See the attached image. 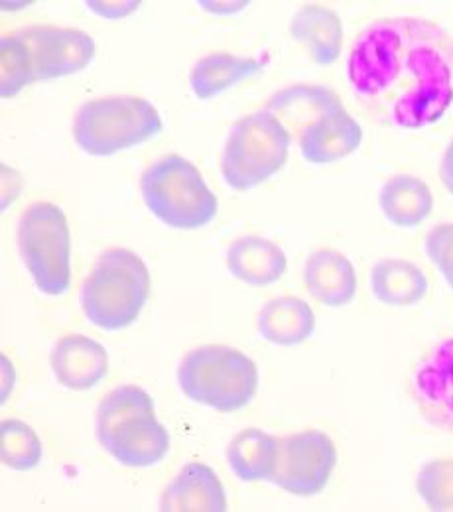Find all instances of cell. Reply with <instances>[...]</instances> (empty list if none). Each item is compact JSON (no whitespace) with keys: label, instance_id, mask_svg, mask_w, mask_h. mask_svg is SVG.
Returning a JSON list of instances; mask_svg holds the SVG:
<instances>
[{"label":"cell","instance_id":"7","mask_svg":"<svg viewBox=\"0 0 453 512\" xmlns=\"http://www.w3.org/2000/svg\"><path fill=\"white\" fill-rule=\"evenodd\" d=\"M292 132L270 111L260 109L245 115L231 128L221 174L229 188L249 192L278 174L290 156Z\"/></svg>","mask_w":453,"mask_h":512},{"label":"cell","instance_id":"18","mask_svg":"<svg viewBox=\"0 0 453 512\" xmlns=\"http://www.w3.org/2000/svg\"><path fill=\"white\" fill-rule=\"evenodd\" d=\"M260 337L278 347H296L306 343L316 331L312 306L296 296L272 298L259 312Z\"/></svg>","mask_w":453,"mask_h":512},{"label":"cell","instance_id":"13","mask_svg":"<svg viewBox=\"0 0 453 512\" xmlns=\"http://www.w3.org/2000/svg\"><path fill=\"white\" fill-rule=\"evenodd\" d=\"M52 371L58 383L69 390H91L109 375L107 349L81 333H69L52 349Z\"/></svg>","mask_w":453,"mask_h":512},{"label":"cell","instance_id":"29","mask_svg":"<svg viewBox=\"0 0 453 512\" xmlns=\"http://www.w3.org/2000/svg\"><path fill=\"white\" fill-rule=\"evenodd\" d=\"M247 4L251 2H235V0H229V2H199V6L211 14H235L243 8H247Z\"/></svg>","mask_w":453,"mask_h":512},{"label":"cell","instance_id":"26","mask_svg":"<svg viewBox=\"0 0 453 512\" xmlns=\"http://www.w3.org/2000/svg\"><path fill=\"white\" fill-rule=\"evenodd\" d=\"M416 491L430 511H453V457L424 465L416 479Z\"/></svg>","mask_w":453,"mask_h":512},{"label":"cell","instance_id":"5","mask_svg":"<svg viewBox=\"0 0 453 512\" xmlns=\"http://www.w3.org/2000/svg\"><path fill=\"white\" fill-rule=\"evenodd\" d=\"M140 193L148 211L178 231L201 229L219 211V201L201 172L180 154H164L152 162L140 178Z\"/></svg>","mask_w":453,"mask_h":512},{"label":"cell","instance_id":"11","mask_svg":"<svg viewBox=\"0 0 453 512\" xmlns=\"http://www.w3.org/2000/svg\"><path fill=\"white\" fill-rule=\"evenodd\" d=\"M24 38L36 81H52L83 71L95 58L93 38L79 28L30 26L18 30Z\"/></svg>","mask_w":453,"mask_h":512},{"label":"cell","instance_id":"20","mask_svg":"<svg viewBox=\"0 0 453 512\" xmlns=\"http://www.w3.org/2000/svg\"><path fill=\"white\" fill-rule=\"evenodd\" d=\"M341 105L343 101L333 89L324 85L300 83L274 93L264 105V109L274 113L290 132L296 130L298 136L318 117Z\"/></svg>","mask_w":453,"mask_h":512},{"label":"cell","instance_id":"10","mask_svg":"<svg viewBox=\"0 0 453 512\" xmlns=\"http://www.w3.org/2000/svg\"><path fill=\"white\" fill-rule=\"evenodd\" d=\"M408 390L428 424L453 434V335L434 343L416 361Z\"/></svg>","mask_w":453,"mask_h":512},{"label":"cell","instance_id":"23","mask_svg":"<svg viewBox=\"0 0 453 512\" xmlns=\"http://www.w3.org/2000/svg\"><path fill=\"white\" fill-rule=\"evenodd\" d=\"M262 67V60L241 58L227 52H213L195 62L190 73V87L197 99L209 101L257 75Z\"/></svg>","mask_w":453,"mask_h":512},{"label":"cell","instance_id":"6","mask_svg":"<svg viewBox=\"0 0 453 512\" xmlns=\"http://www.w3.org/2000/svg\"><path fill=\"white\" fill-rule=\"evenodd\" d=\"M164 128L158 109L136 95L83 103L73 119V140L89 156L105 158L140 146Z\"/></svg>","mask_w":453,"mask_h":512},{"label":"cell","instance_id":"12","mask_svg":"<svg viewBox=\"0 0 453 512\" xmlns=\"http://www.w3.org/2000/svg\"><path fill=\"white\" fill-rule=\"evenodd\" d=\"M361 144L363 128L343 105L327 111L298 134L300 152L314 166L335 164L357 152Z\"/></svg>","mask_w":453,"mask_h":512},{"label":"cell","instance_id":"14","mask_svg":"<svg viewBox=\"0 0 453 512\" xmlns=\"http://www.w3.org/2000/svg\"><path fill=\"white\" fill-rule=\"evenodd\" d=\"M308 294L325 308H345L357 294V272L353 262L335 251L318 249L308 256L304 266Z\"/></svg>","mask_w":453,"mask_h":512},{"label":"cell","instance_id":"22","mask_svg":"<svg viewBox=\"0 0 453 512\" xmlns=\"http://www.w3.org/2000/svg\"><path fill=\"white\" fill-rule=\"evenodd\" d=\"M280 457V438L260 430L245 428L229 444L227 461L235 477L245 483L272 481Z\"/></svg>","mask_w":453,"mask_h":512},{"label":"cell","instance_id":"16","mask_svg":"<svg viewBox=\"0 0 453 512\" xmlns=\"http://www.w3.org/2000/svg\"><path fill=\"white\" fill-rule=\"evenodd\" d=\"M229 272L255 288L276 284L288 270V258L274 241L259 235L239 237L227 251Z\"/></svg>","mask_w":453,"mask_h":512},{"label":"cell","instance_id":"3","mask_svg":"<svg viewBox=\"0 0 453 512\" xmlns=\"http://www.w3.org/2000/svg\"><path fill=\"white\" fill-rule=\"evenodd\" d=\"M150 270L130 249H109L97 258L81 292V308L103 331L127 329L150 296Z\"/></svg>","mask_w":453,"mask_h":512},{"label":"cell","instance_id":"4","mask_svg":"<svg viewBox=\"0 0 453 512\" xmlns=\"http://www.w3.org/2000/svg\"><path fill=\"white\" fill-rule=\"evenodd\" d=\"M178 383L195 404L231 414L255 400L259 369L251 357L235 347L199 345L182 359Z\"/></svg>","mask_w":453,"mask_h":512},{"label":"cell","instance_id":"21","mask_svg":"<svg viewBox=\"0 0 453 512\" xmlns=\"http://www.w3.org/2000/svg\"><path fill=\"white\" fill-rule=\"evenodd\" d=\"M381 211L398 229L420 227L434 209L430 186L412 174H396L383 186L379 195Z\"/></svg>","mask_w":453,"mask_h":512},{"label":"cell","instance_id":"30","mask_svg":"<svg viewBox=\"0 0 453 512\" xmlns=\"http://www.w3.org/2000/svg\"><path fill=\"white\" fill-rule=\"evenodd\" d=\"M14 384H16V369L12 361L2 353V404L8 400Z\"/></svg>","mask_w":453,"mask_h":512},{"label":"cell","instance_id":"2","mask_svg":"<svg viewBox=\"0 0 453 512\" xmlns=\"http://www.w3.org/2000/svg\"><path fill=\"white\" fill-rule=\"evenodd\" d=\"M97 438L111 457L132 469L152 467L170 451V434L156 418L152 396L136 384L117 386L101 400Z\"/></svg>","mask_w":453,"mask_h":512},{"label":"cell","instance_id":"31","mask_svg":"<svg viewBox=\"0 0 453 512\" xmlns=\"http://www.w3.org/2000/svg\"><path fill=\"white\" fill-rule=\"evenodd\" d=\"M440 176H442V182L446 186V190L453 195V138L452 142L448 144L446 148V154L442 158V166H440Z\"/></svg>","mask_w":453,"mask_h":512},{"label":"cell","instance_id":"19","mask_svg":"<svg viewBox=\"0 0 453 512\" xmlns=\"http://www.w3.org/2000/svg\"><path fill=\"white\" fill-rule=\"evenodd\" d=\"M428 290V276L410 260L381 258L371 268V292L389 308L416 306L428 296Z\"/></svg>","mask_w":453,"mask_h":512},{"label":"cell","instance_id":"8","mask_svg":"<svg viewBox=\"0 0 453 512\" xmlns=\"http://www.w3.org/2000/svg\"><path fill=\"white\" fill-rule=\"evenodd\" d=\"M18 249L36 288L62 296L71 282V235L64 209L52 201L32 203L20 217Z\"/></svg>","mask_w":453,"mask_h":512},{"label":"cell","instance_id":"28","mask_svg":"<svg viewBox=\"0 0 453 512\" xmlns=\"http://www.w3.org/2000/svg\"><path fill=\"white\" fill-rule=\"evenodd\" d=\"M140 6L138 0H119V2H99V0H91L87 2V8L91 12H95L97 16L105 18V20H119V18H125L132 14L136 8Z\"/></svg>","mask_w":453,"mask_h":512},{"label":"cell","instance_id":"15","mask_svg":"<svg viewBox=\"0 0 453 512\" xmlns=\"http://www.w3.org/2000/svg\"><path fill=\"white\" fill-rule=\"evenodd\" d=\"M166 512L227 511V495L217 473L205 463H188L162 497Z\"/></svg>","mask_w":453,"mask_h":512},{"label":"cell","instance_id":"27","mask_svg":"<svg viewBox=\"0 0 453 512\" xmlns=\"http://www.w3.org/2000/svg\"><path fill=\"white\" fill-rule=\"evenodd\" d=\"M426 255L453 290V223L436 225L428 233Z\"/></svg>","mask_w":453,"mask_h":512},{"label":"cell","instance_id":"17","mask_svg":"<svg viewBox=\"0 0 453 512\" xmlns=\"http://www.w3.org/2000/svg\"><path fill=\"white\" fill-rule=\"evenodd\" d=\"M292 38L302 44L318 65H333L343 52V22L322 4L302 6L290 22Z\"/></svg>","mask_w":453,"mask_h":512},{"label":"cell","instance_id":"9","mask_svg":"<svg viewBox=\"0 0 453 512\" xmlns=\"http://www.w3.org/2000/svg\"><path fill=\"white\" fill-rule=\"evenodd\" d=\"M335 465L333 440L322 430H304L280 440L272 483L294 497H316L327 487Z\"/></svg>","mask_w":453,"mask_h":512},{"label":"cell","instance_id":"25","mask_svg":"<svg viewBox=\"0 0 453 512\" xmlns=\"http://www.w3.org/2000/svg\"><path fill=\"white\" fill-rule=\"evenodd\" d=\"M44 448L34 432L22 420H2L0 426V457L2 463L14 471H32L42 461Z\"/></svg>","mask_w":453,"mask_h":512},{"label":"cell","instance_id":"1","mask_svg":"<svg viewBox=\"0 0 453 512\" xmlns=\"http://www.w3.org/2000/svg\"><path fill=\"white\" fill-rule=\"evenodd\" d=\"M347 81L375 123L432 127L453 105V34L418 16L379 18L355 38Z\"/></svg>","mask_w":453,"mask_h":512},{"label":"cell","instance_id":"24","mask_svg":"<svg viewBox=\"0 0 453 512\" xmlns=\"http://www.w3.org/2000/svg\"><path fill=\"white\" fill-rule=\"evenodd\" d=\"M36 81L30 50L20 32L4 34L0 40V93L12 99Z\"/></svg>","mask_w":453,"mask_h":512}]
</instances>
